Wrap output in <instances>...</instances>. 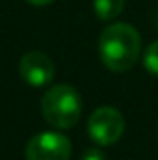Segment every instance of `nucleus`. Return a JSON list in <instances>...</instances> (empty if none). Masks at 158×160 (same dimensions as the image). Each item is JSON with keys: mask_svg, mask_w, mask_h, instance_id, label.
<instances>
[{"mask_svg": "<svg viewBox=\"0 0 158 160\" xmlns=\"http://www.w3.org/2000/svg\"><path fill=\"white\" fill-rule=\"evenodd\" d=\"M155 21H156V26H158V11H156V17H155Z\"/></svg>", "mask_w": 158, "mask_h": 160, "instance_id": "10", "label": "nucleus"}, {"mask_svg": "<svg viewBox=\"0 0 158 160\" xmlns=\"http://www.w3.org/2000/svg\"><path fill=\"white\" fill-rule=\"evenodd\" d=\"M140 52L141 38L132 24L114 22L99 36V56L102 63L114 73H125L134 67Z\"/></svg>", "mask_w": 158, "mask_h": 160, "instance_id": "1", "label": "nucleus"}, {"mask_svg": "<svg viewBox=\"0 0 158 160\" xmlns=\"http://www.w3.org/2000/svg\"><path fill=\"white\" fill-rule=\"evenodd\" d=\"M26 2H30L32 6H47V4H50L54 0H26Z\"/></svg>", "mask_w": 158, "mask_h": 160, "instance_id": "9", "label": "nucleus"}, {"mask_svg": "<svg viewBox=\"0 0 158 160\" xmlns=\"http://www.w3.org/2000/svg\"><path fill=\"white\" fill-rule=\"evenodd\" d=\"M143 67L147 69V73L158 77V39L153 41L145 52H143Z\"/></svg>", "mask_w": 158, "mask_h": 160, "instance_id": "7", "label": "nucleus"}, {"mask_svg": "<svg viewBox=\"0 0 158 160\" xmlns=\"http://www.w3.org/2000/svg\"><path fill=\"white\" fill-rule=\"evenodd\" d=\"M19 73H21V78L24 80L28 86H32V88H45V86H48L52 82L56 67H54V62L45 52L30 50V52H26L21 58Z\"/></svg>", "mask_w": 158, "mask_h": 160, "instance_id": "5", "label": "nucleus"}, {"mask_svg": "<svg viewBox=\"0 0 158 160\" xmlns=\"http://www.w3.org/2000/svg\"><path fill=\"white\" fill-rule=\"evenodd\" d=\"M123 130H125V118L114 106H101L93 110V114L87 119V134L101 147H108L119 142Z\"/></svg>", "mask_w": 158, "mask_h": 160, "instance_id": "3", "label": "nucleus"}, {"mask_svg": "<svg viewBox=\"0 0 158 160\" xmlns=\"http://www.w3.org/2000/svg\"><path fill=\"white\" fill-rule=\"evenodd\" d=\"M41 112L54 128H71L82 118V97L69 84H56L48 88L41 99Z\"/></svg>", "mask_w": 158, "mask_h": 160, "instance_id": "2", "label": "nucleus"}, {"mask_svg": "<svg viewBox=\"0 0 158 160\" xmlns=\"http://www.w3.org/2000/svg\"><path fill=\"white\" fill-rule=\"evenodd\" d=\"M80 160H106V155H104L99 147H93V149H87V151L82 155Z\"/></svg>", "mask_w": 158, "mask_h": 160, "instance_id": "8", "label": "nucleus"}, {"mask_svg": "<svg viewBox=\"0 0 158 160\" xmlns=\"http://www.w3.org/2000/svg\"><path fill=\"white\" fill-rule=\"evenodd\" d=\"M26 160H69L71 142L65 134L45 130L30 138L24 149Z\"/></svg>", "mask_w": 158, "mask_h": 160, "instance_id": "4", "label": "nucleus"}, {"mask_svg": "<svg viewBox=\"0 0 158 160\" xmlns=\"http://www.w3.org/2000/svg\"><path fill=\"white\" fill-rule=\"evenodd\" d=\"M125 8V0H93L95 15L101 21H112L117 15H121Z\"/></svg>", "mask_w": 158, "mask_h": 160, "instance_id": "6", "label": "nucleus"}]
</instances>
